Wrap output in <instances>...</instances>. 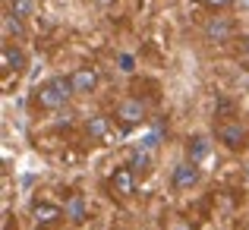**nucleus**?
<instances>
[{
    "label": "nucleus",
    "instance_id": "obj_19",
    "mask_svg": "<svg viewBox=\"0 0 249 230\" xmlns=\"http://www.w3.org/2000/svg\"><path fill=\"white\" fill-rule=\"evenodd\" d=\"M95 3H98V6H110V3H114V0H95Z\"/></svg>",
    "mask_w": 249,
    "mask_h": 230
},
{
    "label": "nucleus",
    "instance_id": "obj_16",
    "mask_svg": "<svg viewBox=\"0 0 249 230\" xmlns=\"http://www.w3.org/2000/svg\"><path fill=\"white\" fill-rule=\"evenodd\" d=\"M202 6H208V10H224V6H231L233 0H199Z\"/></svg>",
    "mask_w": 249,
    "mask_h": 230
},
{
    "label": "nucleus",
    "instance_id": "obj_8",
    "mask_svg": "<svg viewBox=\"0 0 249 230\" xmlns=\"http://www.w3.org/2000/svg\"><path fill=\"white\" fill-rule=\"evenodd\" d=\"M231 35H233V22L231 19H224V16H212L208 19V25H205V38L208 41L224 44V41H231Z\"/></svg>",
    "mask_w": 249,
    "mask_h": 230
},
{
    "label": "nucleus",
    "instance_id": "obj_9",
    "mask_svg": "<svg viewBox=\"0 0 249 230\" xmlns=\"http://www.w3.org/2000/svg\"><path fill=\"white\" fill-rule=\"evenodd\" d=\"M85 136L89 139H110V117L107 114L85 117Z\"/></svg>",
    "mask_w": 249,
    "mask_h": 230
},
{
    "label": "nucleus",
    "instance_id": "obj_13",
    "mask_svg": "<svg viewBox=\"0 0 249 230\" xmlns=\"http://www.w3.org/2000/svg\"><path fill=\"white\" fill-rule=\"evenodd\" d=\"M152 158H155L152 148L136 145V148H133V155H129V167H133V170H148V167H152Z\"/></svg>",
    "mask_w": 249,
    "mask_h": 230
},
{
    "label": "nucleus",
    "instance_id": "obj_3",
    "mask_svg": "<svg viewBox=\"0 0 249 230\" xmlns=\"http://www.w3.org/2000/svg\"><path fill=\"white\" fill-rule=\"evenodd\" d=\"M202 183V170H199V164L196 161H180V164H174V170H170V186L174 189H180V193H186V189H196Z\"/></svg>",
    "mask_w": 249,
    "mask_h": 230
},
{
    "label": "nucleus",
    "instance_id": "obj_12",
    "mask_svg": "<svg viewBox=\"0 0 249 230\" xmlns=\"http://www.w3.org/2000/svg\"><path fill=\"white\" fill-rule=\"evenodd\" d=\"M208 155H212V139H208V136H193V139H189V161L199 164L202 158H208Z\"/></svg>",
    "mask_w": 249,
    "mask_h": 230
},
{
    "label": "nucleus",
    "instance_id": "obj_17",
    "mask_svg": "<svg viewBox=\"0 0 249 230\" xmlns=\"http://www.w3.org/2000/svg\"><path fill=\"white\" fill-rule=\"evenodd\" d=\"M133 63H136V60H133L129 54H120V70H123V73H133V70H136Z\"/></svg>",
    "mask_w": 249,
    "mask_h": 230
},
{
    "label": "nucleus",
    "instance_id": "obj_2",
    "mask_svg": "<svg viewBox=\"0 0 249 230\" xmlns=\"http://www.w3.org/2000/svg\"><path fill=\"white\" fill-rule=\"evenodd\" d=\"M145 117H148V110H145V104H142L139 98H123V101L117 104V110H114V120L120 123L123 129L142 126V123H145Z\"/></svg>",
    "mask_w": 249,
    "mask_h": 230
},
{
    "label": "nucleus",
    "instance_id": "obj_15",
    "mask_svg": "<svg viewBox=\"0 0 249 230\" xmlns=\"http://www.w3.org/2000/svg\"><path fill=\"white\" fill-rule=\"evenodd\" d=\"M3 32H6V35H22V25H19V16L6 13V16H3Z\"/></svg>",
    "mask_w": 249,
    "mask_h": 230
},
{
    "label": "nucleus",
    "instance_id": "obj_4",
    "mask_svg": "<svg viewBox=\"0 0 249 230\" xmlns=\"http://www.w3.org/2000/svg\"><path fill=\"white\" fill-rule=\"evenodd\" d=\"M214 139H218L224 148H231V152H240V148H246V142H249V129L243 126V123L231 120V123H221L218 126Z\"/></svg>",
    "mask_w": 249,
    "mask_h": 230
},
{
    "label": "nucleus",
    "instance_id": "obj_7",
    "mask_svg": "<svg viewBox=\"0 0 249 230\" xmlns=\"http://www.w3.org/2000/svg\"><path fill=\"white\" fill-rule=\"evenodd\" d=\"M32 218H35L38 227H51L60 218H67V212H63L60 205H54V202H35V205H32Z\"/></svg>",
    "mask_w": 249,
    "mask_h": 230
},
{
    "label": "nucleus",
    "instance_id": "obj_11",
    "mask_svg": "<svg viewBox=\"0 0 249 230\" xmlns=\"http://www.w3.org/2000/svg\"><path fill=\"white\" fill-rule=\"evenodd\" d=\"M0 63H3V70H22L25 67V54L16 48V44H3V51H0Z\"/></svg>",
    "mask_w": 249,
    "mask_h": 230
},
{
    "label": "nucleus",
    "instance_id": "obj_1",
    "mask_svg": "<svg viewBox=\"0 0 249 230\" xmlns=\"http://www.w3.org/2000/svg\"><path fill=\"white\" fill-rule=\"evenodd\" d=\"M73 95H76V91H73V85H70V76H54V79H48L44 85H38L35 101L41 104L44 110H60V107L70 104Z\"/></svg>",
    "mask_w": 249,
    "mask_h": 230
},
{
    "label": "nucleus",
    "instance_id": "obj_20",
    "mask_svg": "<svg viewBox=\"0 0 249 230\" xmlns=\"http://www.w3.org/2000/svg\"><path fill=\"white\" fill-rule=\"evenodd\" d=\"M246 41H249V38H246ZM246 51H249V44H246Z\"/></svg>",
    "mask_w": 249,
    "mask_h": 230
},
{
    "label": "nucleus",
    "instance_id": "obj_18",
    "mask_svg": "<svg viewBox=\"0 0 249 230\" xmlns=\"http://www.w3.org/2000/svg\"><path fill=\"white\" fill-rule=\"evenodd\" d=\"M237 3V10H249V0H233Z\"/></svg>",
    "mask_w": 249,
    "mask_h": 230
},
{
    "label": "nucleus",
    "instance_id": "obj_10",
    "mask_svg": "<svg viewBox=\"0 0 249 230\" xmlns=\"http://www.w3.org/2000/svg\"><path fill=\"white\" fill-rule=\"evenodd\" d=\"M63 212H67V218L73 221V224H79V221H85V214H89V205H85V195L73 193L67 199V205H63Z\"/></svg>",
    "mask_w": 249,
    "mask_h": 230
},
{
    "label": "nucleus",
    "instance_id": "obj_14",
    "mask_svg": "<svg viewBox=\"0 0 249 230\" xmlns=\"http://www.w3.org/2000/svg\"><path fill=\"white\" fill-rule=\"evenodd\" d=\"M35 10H38V0H10V13L19 19L35 16Z\"/></svg>",
    "mask_w": 249,
    "mask_h": 230
},
{
    "label": "nucleus",
    "instance_id": "obj_5",
    "mask_svg": "<svg viewBox=\"0 0 249 230\" xmlns=\"http://www.w3.org/2000/svg\"><path fill=\"white\" fill-rule=\"evenodd\" d=\"M110 193L120 195V199H129V195L136 193V170L129 167V164L114 167V174H110Z\"/></svg>",
    "mask_w": 249,
    "mask_h": 230
},
{
    "label": "nucleus",
    "instance_id": "obj_6",
    "mask_svg": "<svg viewBox=\"0 0 249 230\" xmlns=\"http://www.w3.org/2000/svg\"><path fill=\"white\" fill-rule=\"evenodd\" d=\"M98 70L95 67H79L73 76H70V85H73V91L76 95H91V91L98 88Z\"/></svg>",
    "mask_w": 249,
    "mask_h": 230
}]
</instances>
